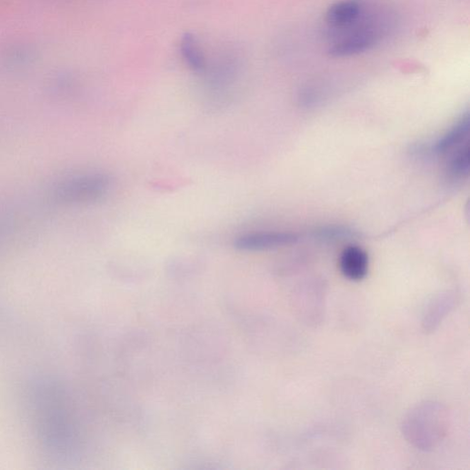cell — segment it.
<instances>
[{
  "label": "cell",
  "mask_w": 470,
  "mask_h": 470,
  "mask_svg": "<svg viewBox=\"0 0 470 470\" xmlns=\"http://www.w3.org/2000/svg\"><path fill=\"white\" fill-rule=\"evenodd\" d=\"M449 155L446 164V173L449 177L454 180L465 177L469 171V142L462 145Z\"/></svg>",
  "instance_id": "obj_11"
},
{
  "label": "cell",
  "mask_w": 470,
  "mask_h": 470,
  "mask_svg": "<svg viewBox=\"0 0 470 470\" xmlns=\"http://www.w3.org/2000/svg\"><path fill=\"white\" fill-rule=\"evenodd\" d=\"M242 68L243 59L238 51L234 48H225L213 61H208L202 75L213 93L223 94L238 80Z\"/></svg>",
  "instance_id": "obj_3"
},
{
  "label": "cell",
  "mask_w": 470,
  "mask_h": 470,
  "mask_svg": "<svg viewBox=\"0 0 470 470\" xmlns=\"http://www.w3.org/2000/svg\"><path fill=\"white\" fill-rule=\"evenodd\" d=\"M451 426L448 409L441 403L425 401L405 415L401 430L408 443L423 452H432L446 439Z\"/></svg>",
  "instance_id": "obj_1"
},
{
  "label": "cell",
  "mask_w": 470,
  "mask_h": 470,
  "mask_svg": "<svg viewBox=\"0 0 470 470\" xmlns=\"http://www.w3.org/2000/svg\"><path fill=\"white\" fill-rule=\"evenodd\" d=\"M459 301L455 292H445L431 300L422 319V329L425 334L434 333L455 308Z\"/></svg>",
  "instance_id": "obj_6"
},
{
  "label": "cell",
  "mask_w": 470,
  "mask_h": 470,
  "mask_svg": "<svg viewBox=\"0 0 470 470\" xmlns=\"http://www.w3.org/2000/svg\"><path fill=\"white\" fill-rule=\"evenodd\" d=\"M299 236L285 232H251L237 236L235 247L242 252H262L296 244Z\"/></svg>",
  "instance_id": "obj_5"
},
{
  "label": "cell",
  "mask_w": 470,
  "mask_h": 470,
  "mask_svg": "<svg viewBox=\"0 0 470 470\" xmlns=\"http://www.w3.org/2000/svg\"><path fill=\"white\" fill-rule=\"evenodd\" d=\"M181 56L187 66L202 75L208 65V57L200 40L192 33H185L179 43Z\"/></svg>",
  "instance_id": "obj_9"
},
{
  "label": "cell",
  "mask_w": 470,
  "mask_h": 470,
  "mask_svg": "<svg viewBox=\"0 0 470 470\" xmlns=\"http://www.w3.org/2000/svg\"><path fill=\"white\" fill-rule=\"evenodd\" d=\"M358 22L343 30L344 35L329 48L328 55L335 58L349 57L370 50L378 42L377 31L371 25H357Z\"/></svg>",
  "instance_id": "obj_4"
},
{
  "label": "cell",
  "mask_w": 470,
  "mask_h": 470,
  "mask_svg": "<svg viewBox=\"0 0 470 470\" xmlns=\"http://www.w3.org/2000/svg\"><path fill=\"white\" fill-rule=\"evenodd\" d=\"M113 178L105 173L88 172L68 176L58 182L53 191V200L64 205L97 203L112 191Z\"/></svg>",
  "instance_id": "obj_2"
},
{
  "label": "cell",
  "mask_w": 470,
  "mask_h": 470,
  "mask_svg": "<svg viewBox=\"0 0 470 470\" xmlns=\"http://www.w3.org/2000/svg\"><path fill=\"white\" fill-rule=\"evenodd\" d=\"M469 115L465 114L461 119L432 146V152L437 155H445L468 142Z\"/></svg>",
  "instance_id": "obj_10"
},
{
  "label": "cell",
  "mask_w": 470,
  "mask_h": 470,
  "mask_svg": "<svg viewBox=\"0 0 470 470\" xmlns=\"http://www.w3.org/2000/svg\"><path fill=\"white\" fill-rule=\"evenodd\" d=\"M369 267L367 253L361 247L350 245L344 249L340 257L342 274L352 281H360L365 277Z\"/></svg>",
  "instance_id": "obj_8"
},
{
  "label": "cell",
  "mask_w": 470,
  "mask_h": 470,
  "mask_svg": "<svg viewBox=\"0 0 470 470\" xmlns=\"http://www.w3.org/2000/svg\"><path fill=\"white\" fill-rule=\"evenodd\" d=\"M363 14L357 0H342L332 5L326 13V22L334 29L343 30L355 25Z\"/></svg>",
  "instance_id": "obj_7"
}]
</instances>
